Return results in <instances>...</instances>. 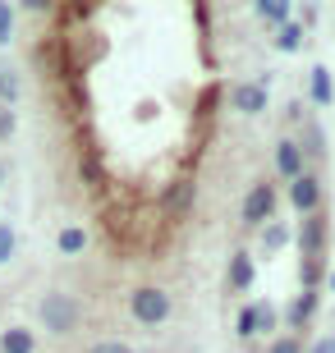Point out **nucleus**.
<instances>
[{
	"instance_id": "obj_6",
	"label": "nucleus",
	"mask_w": 335,
	"mask_h": 353,
	"mask_svg": "<svg viewBox=\"0 0 335 353\" xmlns=\"http://www.w3.org/2000/svg\"><path fill=\"white\" fill-rule=\"evenodd\" d=\"M322 243H326V216L308 211L298 225V248H303V257H322Z\"/></svg>"
},
{
	"instance_id": "obj_9",
	"label": "nucleus",
	"mask_w": 335,
	"mask_h": 353,
	"mask_svg": "<svg viewBox=\"0 0 335 353\" xmlns=\"http://www.w3.org/2000/svg\"><path fill=\"white\" fill-rule=\"evenodd\" d=\"M32 349H37V340H32V330H23V326H10L0 335V353H32Z\"/></svg>"
},
{
	"instance_id": "obj_18",
	"label": "nucleus",
	"mask_w": 335,
	"mask_h": 353,
	"mask_svg": "<svg viewBox=\"0 0 335 353\" xmlns=\"http://www.w3.org/2000/svg\"><path fill=\"white\" fill-rule=\"evenodd\" d=\"M14 37V10H10V0H0V46Z\"/></svg>"
},
{
	"instance_id": "obj_24",
	"label": "nucleus",
	"mask_w": 335,
	"mask_h": 353,
	"mask_svg": "<svg viewBox=\"0 0 335 353\" xmlns=\"http://www.w3.org/2000/svg\"><path fill=\"white\" fill-rule=\"evenodd\" d=\"M14 124H19V119H14V110H10V105H0V143L14 133Z\"/></svg>"
},
{
	"instance_id": "obj_8",
	"label": "nucleus",
	"mask_w": 335,
	"mask_h": 353,
	"mask_svg": "<svg viewBox=\"0 0 335 353\" xmlns=\"http://www.w3.org/2000/svg\"><path fill=\"white\" fill-rule=\"evenodd\" d=\"M276 170H280V179H298L303 174V152H298L294 138H280L276 143Z\"/></svg>"
},
{
	"instance_id": "obj_13",
	"label": "nucleus",
	"mask_w": 335,
	"mask_h": 353,
	"mask_svg": "<svg viewBox=\"0 0 335 353\" xmlns=\"http://www.w3.org/2000/svg\"><path fill=\"white\" fill-rule=\"evenodd\" d=\"M55 243H60V252H65V257H78V252L88 248V234H83V230H78V225H65V230H60V239H55Z\"/></svg>"
},
{
	"instance_id": "obj_11",
	"label": "nucleus",
	"mask_w": 335,
	"mask_h": 353,
	"mask_svg": "<svg viewBox=\"0 0 335 353\" xmlns=\"http://www.w3.org/2000/svg\"><path fill=\"white\" fill-rule=\"evenodd\" d=\"M230 289H253V257L248 252L230 257Z\"/></svg>"
},
{
	"instance_id": "obj_3",
	"label": "nucleus",
	"mask_w": 335,
	"mask_h": 353,
	"mask_svg": "<svg viewBox=\"0 0 335 353\" xmlns=\"http://www.w3.org/2000/svg\"><path fill=\"white\" fill-rule=\"evenodd\" d=\"M267 221H276V188L271 183H253L248 188V202H244V225H267Z\"/></svg>"
},
{
	"instance_id": "obj_17",
	"label": "nucleus",
	"mask_w": 335,
	"mask_h": 353,
	"mask_svg": "<svg viewBox=\"0 0 335 353\" xmlns=\"http://www.w3.org/2000/svg\"><path fill=\"white\" fill-rule=\"evenodd\" d=\"M298 152H308V157H322V152H326V147H322V129H317V124H308V133H303Z\"/></svg>"
},
{
	"instance_id": "obj_12",
	"label": "nucleus",
	"mask_w": 335,
	"mask_h": 353,
	"mask_svg": "<svg viewBox=\"0 0 335 353\" xmlns=\"http://www.w3.org/2000/svg\"><path fill=\"white\" fill-rule=\"evenodd\" d=\"M312 312H317V294H312V289H303V294H298V299L289 303V326L303 330V321H308Z\"/></svg>"
},
{
	"instance_id": "obj_21",
	"label": "nucleus",
	"mask_w": 335,
	"mask_h": 353,
	"mask_svg": "<svg viewBox=\"0 0 335 353\" xmlns=\"http://www.w3.org/2000/svg\"><path fill=\"white\" fill-rule=\"evenodd\" d=\"M10 257H14V230H10L5 221H0V266L10 262Z\"/></svg>"
},
{
	"instance_id": "obj_27",
	"label": "nucleus",
	"mask_w": 335,
	"mask_h": 353,
	"mask_svg": "<svg viewBox=\"0 0 335 353\" xmlns=\"http://www.w3.org/2000/svg\"><path fill=\"white\" fill-rule=\"evenodd\" d=\"M312 353H335V335H326V340L312 344Z\"/></svg>"
},
{
	"instance_id": "obj_16",
	"label": "nucleus",
	"mask_w": 335,
	"mask_h": 353,
	"mask_svg": "<svg viewBox=\"0 0 335 353\" xmlns=\"http://www.w3.org/2000/svg\"><path fill=\"white\" fill-rule=\"evenodd\" d=\"M258 14L267 23H289V0H267V5H258Z\"/></svg>"
},
{
	"instance_id": "obj_2",
	"label": "nucleus",
	"mask_w": 335,
	"mask_h": 353,
	"mask_svg": "<svg viewBox=\"0 0 335 353\" xmlns=\"http://www.w3.org/2000/svg\"><path fill=\"white\" fill-rule=\"evenodd\" d=\"M129 312L138 316L142 326H161V321L170 316V294H161V289H152V285H142V289H133Z\"/></svg>"
},
{
	"instance_id": "obj_22",
	"label": "nucleus",
	"mask_w": 335,
	"mask_h": 353,
	"mask_svg": "<svg viewBox=\"0 0 335 353\" xmlns=\"http://www.w3.org/2000/svg\"><path fill=\"white\" fill-rule=\"evenodd\" d=\"M267 353H303V344H298L294 335H280V340H271Z\"/></svg>"
},
{
	"instance_id": "obj_29",
	"label": "nucleus",
	"mask_w": 335,
	"mask_h": 353,
	"mask_svg": "<svg viewBox=\"0 0 335 353\" xmlns=\"http://www.w3.org/2000/svg\"><path fill=\"white\" fill-rule=\"evenodd\" d=\"M258 5H267V0H258Z\"/></svg>"
},
{
	"instance_id": "obj_25",
	"label": "nucleus",
	"mask_w": 335,
	"mask_h": 353,
	"mask_svg": "<svg viewBox=\"0 0 335 353\" xmlns=\"http://www.w3.org/2000/svg\"><path fill=\"white\" fill-rule=\"evenodd\" d=\"M92 353H133V349H129V344H119V340H106V344H97Z\"/></svg>"
},
{
	"instance_id": "obj_7",
	"label": "nucleus",
	"mask_w": 335,
	"mask_h": 353,
	"mask_svg": "<svg viewBox=\"0 0 335 353\" xmlns=\"http://www.w3.org/2000/svg\"><path fill=\"white\" fill-rule=\"evenodd\" d=\"M289 202H294V207L303 211V216L322 207V183H317V174H308V170H303L298 179H289Z\"/></svg>"
},
{
	"instance_id": "obj_1",
	"label": "nucleus",
	"mask_w": 335,
	"mask_h": 353,
	"mask_svg": "<svg viewBox=\"0 0 335 353\" xmlns=\"http://www.w3.org/2000/svg\"><path fill=\"white\" fill-rule=\"evenodd\" d=\"M41 326L51 330V335H69L78 326V303L69 294H46L41 299Z\"/></svg>"
},
{
	"instance_id": "obj_26",
	"label": "nucleus",
	"mask_w": 335,
	"mask_h": 353,
	"mask_svg": "<svg viewBox=\"0 0 335 353\" xmlns=\"http://www.w3.org/2000/svg\"><path fill=\"white\" fill-rule=\"evenodd\" d=\"M19 5H23V10H32V14H41V10H51L55 0H19Z\"/></svg>"
},
{
	"instance_id": "obj_15",
	"label": "nucleus",
	"mask_w": 335,
	"mask_h": 353,
	"mask_svg": "<svg viewBox=\"0 0 335 353\" xmlns=\"http://www.w3.org/2000/svg\"><path fill=\"white\" fill-rule=\"evenodd\" d=\"M262 243H267V252H280L285 243H289V225L267 221V225H262Z\"/></svg>"
},
{
	"instance_id": "obj_23",
	"label": "nucleus",
	"mask_w": 335,
	"mask_h": 353,
	"mask_svg": "<svg viewBox=\"0 0 335 353\" xmlns=\"http://www.w3.org/2000/svg\"><path fill=\"white\" fill-rule=\"evenodd\" d=\"M0 97H5V105L19 97V79H14V74H5V69H0Z\"/></svg>"
},
{
	"instance_id": "obj_19",
	"label": "nucleus",
	"mask_w": 335,
	"mask_h": 353,
	"mask_svg": "<svg viewBox=\"0 0 335 353\" xmlns=\"http://www.w3.org/2000/svg\"><path fill=\"white\" fill-rule=\"evenodd\" d=\"M78 174H83L88 183H102V161H97V157H83V161H78Z\"/></svg>"
},
{
	"instance_id": "obj_4",
	"label": "nucleus",
	"mask_w": 335,
	"mask_h": 353,
	"mask_svg": "<svg viewBox=\"0 0 335 353\" xmlns=\"http://www.w3.org/2000/svg\"><path fill=\"white\" fill-rule=\"evenodd\" d=\"M267 330H276V307L271 303H248L239 312V335L253 340V335H267Z\"/></svg>"
},
{
	"instance_id": "obj_20",
	"label": "nucleus",
	"mask_w": 335,
	"mask_h": 353,
	"mask_svg": "<svg viewBox=\"0 0 335 353\" xmlns=\"http://www.w3.org/2000/svg\"><path fill=\"white\" fill-rule=\"evenodd\" d=\"M322 280V257H303V289H312Z\"/></svg>"
},
{
	"instance_id": "obj_14",
	"label": "nucleus",
	"mask_w": 335,
	"mask_h": 353,
	"mask_svg": "<svg viewBox=\"0 0 335 353\" xmlns=\"http://www.w3.org/2000/svg\"><path fill=\"white\" fill-rule=\"evenodd\" d=\"M298 46H303V28H298V23H280V32H276V51L294 55Z\"/></svg>"
},
{
	"instance_id": "obj_5",
	"label": "nucleus",
	"mask_w": 335,
	"mask_h": 353,
	"mask_svg": "<svg viewBox=\"0 0 335 353\" xmlns=\"http://www.w3.org/2000/svg\"><path fill=\"white\" fill-rule=\"evenodd\" d=\"M230 105L239 115H262V110H267V83H234Z\"/></svg>"
},
{
	"instance_id": "obj_10",
	"label": "nucleus",
	"mask_w": 335,
	"mask_h": 353,
	"mask_svg": "<svg viewBox=\"0 0 335 353\" xmlns=\"http://www.w3.org/2000/svg\"><path fill=\"white\" fill-rule=\"evenodd\" d=\"M308 92H312V101H317V105H331V101H335V83H331V69H326V65L312 69Z\"/></svg>"
},
{
	"instance_id": "obj_28",
	"label": "nucleus",
	"mask_w": 335,
	"mask_h": 353,
	"mask_svg": "<svg viewBox=\"0 0 335 353\" xmlns=\"http://www.w3.org/2000/svg\"><path fill=\"white\" fill-rule=\"evenodd\" d=\"M331 289H335V271H331Z\"/></svg>"
}]
</instances>
